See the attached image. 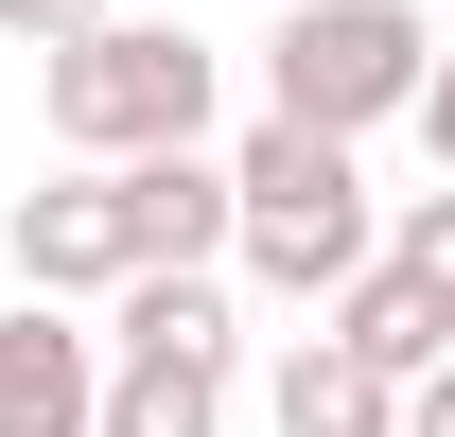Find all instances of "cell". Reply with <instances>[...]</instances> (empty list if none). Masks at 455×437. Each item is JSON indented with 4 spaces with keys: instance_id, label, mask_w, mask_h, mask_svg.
Returning <instances> with one entry per match:
<instances>
[{
    "instance_id": "obj_1",
    "label": "cell",
    "mask_w": 455,
    "mask_h": 437,
    "mask_svg": "<svg viewBox=\"0 0 455 437\" xmlns=\"http://www.w3.org/2000/svg\"><path fill=\"white\" fill-rule=\"evenodd\" d=\"M228 193H245V227H228V263L263 280V298H298V315H333L350 280L386 263V211H368V158H350V140H315V123H245V140H228Z\"/></svg>"
},
{
    "instance_id": "obj_2",
    "label": "cell",
    "mask_w": 455,
    "mask_h": 437,
    "mask_svg": "<svg viewBox=\"0 0 455 437\" xmlns=\"http://www.w3.org/2000/svg\"><path fill=\"white\" fill-rule=\"evenodd\" d=\"M211 36H175V18H106V36H70V53H36V106H53V140L88 175L123 158H193L211 140Z\"/></svg>"
},
{
    "instance_id": "obj_3",
    "label": "cell",
    "mask_w": 455,
    "mask_h": 437,
    "mask_svg": "<svg viewBox=\"0 0 455 437\" xmlns=\"http://www.w3.org/2000/svg\"><path fill=\"white\" fill-rule=\"evenodd\" d=\"M420 70H438L420 0H298L263 36V123H315V140L368 158V123H420Z\"/></svg>"
},
{
    "instance_id": "obj_4",
    "label": "cell",
    "mask_w": 455,
    "mask_h": 437,
    "mask_svg": "<svg viewBox=\"0 0 455 437\" xmlns=\"http://www.w3.org/2000/svg\"><path fill=\"white\" fill-rule=\"evenodd\" d=\"M228 280H123L106 298V437H228Z\"/></svg>"
},
{
    "instance_id": "obj_5",
    "label": "cell",
    "mask_w": 455,
    "mask_h": 437,
    "mask_svg": "<svg viewBox=\"0 0 455 437\" xmlns=\"http://www.w3.org/2000/svg\"><path fill=\"white\" fill-rule=\"evenodd\" d=\"M0 263H18V298H53V315H88V298H123V193L88 158L70 175H36V193H18V211H0Z\"/></svg>"
},
{
    "instance_id": "obj_6",
    "label": "cell",
    "mask_w": 455,
    "mask_h": 437,
    "mask_svg": "<svg viewBox=\"0 0 455 437\" xmlns=\"http://www.w3.org/2000/svg\"><path fill=\"white\" fill-rule=\"evenodd\" d=\"M106 193H123V263H140V280H211L228 227H245V193H228L211 140H193V158H123Z\"/></svg>"
},
{
    "instance_id": "obj_7",
    "label": "cell",
    "mask_w": 455,
    "mask_h": 437,
    "mask_svg": "<svg viewBox=\"0 0 455 437\" xmlns=\"http://www.w3.org/2000/svg\"><path fill=\"white\" fill-rule=\"evenodd\" d=\"M0 437H106V332L18 298L0 315Z\"/></svg>"
},
{
    "instance_id": "obj_8",
    "label": "cell",
    "mask_w": 455,
    "mask_h": 437,
    "mask_svg": "<svg viewBox=\"0 0 455 437\" xmlns=\"http://www.w3.org/2000/svg\"><path fill=\"white\" fill-rule=\"evenodd\" d=\"M263 420H281V437H403V385L350 368L333 332H298L281 368H263Z\"/></svg>"
},
{
    "instance_id": "obj_9",
    "label": "cell",
    "mask_w": 455,
    "mask_h": 437,
    "mask_svg": "<svg viewBox=\"0 0 455 437\" xmlns=\"http://www.w3.org/2000/svg\"><path fill=\"white\" fill-rule=\"evenodd\" d=\"M315 332H333L350 368H386V385H420V368H455V315H438V298H420V280H403V263H368V280H350V298H333V315H315Z\"/></svg>"
},
{
    "instance_id": "obj_10",
    "label": "cell",
    "mask_w": 455,
    "mask_h": 437,
    "mask_svg": "<svg viewBox=\"0 0 455 437\" xmlns=\"http://www.w3.org/2000/svg\"><path fill=\"white\" fill-rule=\"evenodd\" d=\"M386 263H403V280H420V298H438V315H455V193H420V211L386 227Z\"/></svg>"
},
{
    "instance_id": "obj_11",
    "label": "cell",
    "mask_w": 455,
    "mask_h": 437,
    "mask_svg": "<svg viewBox=\"0 0 455 437\" xmlns=\"http://www.w3.org/2000/svg\"><path fill=\"white\" fill-rule=\"evenodd\" d=\"M123 0H0V36H18V53H70V36H106Z\"/></svg>"
},
{
    "instance_id": "obj_12",
    "label": "cell",
    "mask_w": 455,
    "mask_h": 437,
    "mask_svg": "<svg viewBox=\"0 0 455 437\" xmlns=\"http://www.w3.org/2000/svg\"><path fill=\"white\" fill-rule=\"evenodd\" d=\"M420 140H438V193H455V53L420 70Z\"/></svg>"
},
{
    "instance_id": "obj_13",
    "label": "cell",
    "mask_w": 455,
    "mask_h": 437,
    "mask_svg": "<svg viewBox=\"0 0 455 437\" xmlns=\"http://www.w3.org/2000/svg\"><path fill=\"white\" fill-rule=\"evenodd\" d=\"M403 437H455V368H420V385H403Z\"/></svg>"
}]
</instances>
